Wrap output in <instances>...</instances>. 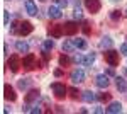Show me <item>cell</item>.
<instances>
[{"mask_svg":"<svg viewBox=\"0 0 127 114\" xmlns=\"http://www.w3.org/2000/svg\"><path fill=\"white\" fill-rule=\"evenodd\" d=\"M51 89H53V92H54V95H56V99H64V97H66L68 89L64 87V84L54 82V84H51Z\"/></svg>","mask_w":127,"mask_h":114,"instance_id":"cell-1","label":"cell"},{"mask_svg":"<svg viewBox=\"0 0 127 114\" xmlns=\"http://www.w3.org/2000/svg\"><path fill=\"white\" fill-rule=\"evenodd\" d=\"M105 60H107V63L110 65V67H117L119 65V51H114V49H107L105 53Z\"/></svg>","mask_w":127,"mask_h":114,"instance_id":"cell-2","label":"cell"},{"mask_svg":"<svg viewBox=\"0 0 127 114\" xmlns=\"http://www.w3.org/2000/svg\"><path fill=\"white\" fill-rule=\"evenodd\" d=\"M31 32H32V24H31L29 20L19 22V27H17V34H19V36H27Z\"/></svg>","mask_w":127,"mask_h":114,"instance_id":"cell-3","label":"cell"},{"mask_svg":"<svg viewBox=\"0 0 127 114\" xmlns=\"http://www.w3.org/2000/svg\"><path fill=\"white\" fill-rule=\"evenodd\" d=\"M22 67L26 68V70H32V68L37 67V58L34 56V55H27V56L22 60Z\"/></svg>","mask_w":127,"mask_h":114,"instance_id":"cell-4","label":"cell"},{"mask_svg":"<svg viewBox=\"0 0 127 114\" xmlns=\"http://www.w3.org/2000/svg\"><path fill=\"white\" fill-rule=\"evenodd\" d=\"M48 32L51 38H61L63 34H64V31H63V26H59V24H51L48 27Z\"/></svg>","mask_w":127,"mask_h":114,"instance_id":"cell-5","label":"cell"},{"mask_svg":"<svg viewBox=\"0 0 127 114\" xmlns=\"http://www.w3.org/2000/svg\"><path fill=\"white\" fill-rule=\"evenodd\" d=\"M7 67L10 68V72L17 73V72H19V67H22V61H20L19 58L14 55V56H10L9 60H7Z\"/></svg>","mask_w":127,"mask_h":114,"instance_id":"cell-6","label":"cell"},{"mask_svg":"<svg viewBox=\"0 0 127 114\" xmlns=\"http://www.w3.org/2000/svg\"><path fill=\"white\" fill-rule=\"evenodd\" d=\"M3 97H5L7 101H10V102H14V101L17 99V94H15V90H14L12 85H9V84L3 85Z\"/></svg>","mask_w":127,"mask_h":114,"instance_id":"cell-7","label":"cell"},{"mask_svg":"<svg viewBox=\"0 0 127 114\" xmlns=\"http://www.w3.org/2000/svg\"><path fill=\"white\" fill-rule=\"evenodd\" d=\"M69 78H71V82H73V84H81V82L85 80V72H83V70H80V68H76V70H73V72H71Z\"/></svg>","mask_w":127,"mask_h":114,"instance_id":"cell-8","label":"cell"},{"mask_svg":"<svg viewBox=\"0 0 127 114\" xmlns=\"http://www.w3.org/2000/svg\"><path fill=\"white\" fill-rule=\"evenodd\" d=\"M85 7H87L92 14H97L100 7H102V3H100V0H85Z\"/></svg>","mask_w":127,"mask_h":114,"instance_id":"cell-9","label":"cell"},{"mask_svg":"<svg viewBox=\"0 0 127 114\" xmlns=\"http://www.w3.org/2000/svg\"><path fill=\"white\" fill-rule=\"evenodd\" d=\"M63 31H64V34L66 36H73V34H76L78 32V24H75V22H66L64 26H63Z\"/></svg>","mask_w":127,"mask_h":114,"instance_id":"cell-10","label":"cell"},{"mask_svg":"<svg viewBox=\"0 0 127 114\" xmlns=\"http://www.w3.org/2000/svg\"><path fill=\"white\" fill-rule=\"evenodd\" d=\"M95 84H97L98 89H107L108 84H110V80H108V75L105 73V75H98L97 78H95Z\"/></svg>","mask_w":127,"mask_h":114,"instance_id":"cell-11","label":"cell"},{"mask_svg":"<svg viewBox=\"0 0 127 114\" xmlns=\"http://www.w3.org/2000/svg\"><path fill=\"white\" fill-rule=\"evenodd\" d=\"M48 14H49L51 19H59V17L63 15V14H61V9H59L58 5H51L49 10H48Z\"/></svg>","mask_w":127,"mask_h":114,"instance_id":"cell-12","label":"cell"},{"mask_svg":"<svg viewBox=\"0 0 127 114\" xmlns=\"http://www.w3.org/2000/svg\"><path fill=\"white\" fill-rule=\"evenodd\" d=\"M115 85H117L119 92H127V78L117 77V78H115Z\"/></svg>","mask_w":127,"mask_h":114,"instance_id":"cell-13","label":"cell"},{"mask_svg":"<svg viewBox=\"0 0 127 114\" xmlns=\"http://www.w3.org/2000/svg\"><path fill=\"white\" fill-rule=\"evenodd\" d=\"M26 10L29 15H37V7L32 0H26Z\"/></svg>","mask_w":127,"mask_h":114,"instance_id":"cell-14","label":"cell"},{"mask_svg":"<svg viewBox=\"0 0 127 114\" xmlns=\"http://www.w3.org/2000/svg\"><path fill=\"white\" fill-rule=\"evenodd\" d=\"M81 99H83L85 102H95V101H98V99H97V94H95V92H92V90L83 92V94H81Z\"/></svg>","mask_w":127,"mask_h":114,"instance_id":"cell-15","label":"cell"},{"mask_svg":"<svg viewBox=\"0 0 127 114\" xmlns=\"http://www.w3.org/2000/svg\"><path fill=\"white\" fill-rule=\"evenodd\" d=\"M107 113H110V114L122 113V104H120V102H112V104L107 107Z\"/></svg>","mask_w":127,"mask_h":114,"instance_id":"cell-16","label":"cell"},{"mask_svg":"<svg viewBox=\"0 0 127 114\" xmlns=\"http://www.w3.org/2000/svg\"><path fill=\"white\" fill-rule=\"evenodd\" d=\"M63 51H66V53H71V51H75L76 46H75V41H69V39H64V43H63Z\"/></svg>","mask_w":127,"mask_h":114,"instance_id":"cell-17","label":"cell"},{"mask_svg":"<svg viewBox=\"0 0 127 114\" xmlns=\"http://www.w3.org/2000/svg\"><path fill=\"white\" fill-rule=\"evenodd\" d=\"M39 99V90H31L27 97H26V104H31V102H34V101H37Z\"/></svg>","mask_w":127,"mask_h":114,"instance_id":"cell-18","label":"cell"},{"mask_svg":"<svg viewBox=\"0 0 127 114\" xmlns=\"http://www.w3.org/2000/svg\"><path fill=\"white\" fill-rule=\"evenodd\" d=\"M93 61H95V53H88L87 56H83V61H81V65H83V67H90Z\"/></svg>","mask_w":127,"mask_h":114,"instance_id":"cell-19","label":"cell"},{"mask_svg":"<svg viewBox=\"0 0 127 114\" xmlns=\"http://www.w3.org/2000/svg\"><path fill=\"white\" fill-rule=\"evenodd\" d=\"M15 48H17V51H20V53H27L29 51V44L26 41H17L15 43Z\"/></svg>","mask_w":127,"mask_h":114,"instance_id":"cell-20","label":"cell"},{"mask_svg":"<svg viewBox=\"0 0 127 114\" xmlns=\"http://www.w3.org/2000/svg\"><path fill=\"white\" fill-rule=\"evenodd\" d=\"M100 48H103V49H110V48H112V39L108 38V36L102 38V41H100Z\"/></svg>","mask_w":127,"mask_h":114,"instance_id":"cell-21","label":"cell"},{"mask_svg":"<svg viewBox=\"0 0 127 114\" xmlns=\"http://www.w3.org/2000/svg\"><path fill=\"white\" fill-rule=\"evenodd\" d=\"M53 48H54V41L53 39H46L42 43V51H51Z\"/></svg>","mask_w":127,"mask_h":114,"instance_id":"cell-22","label":"cell"},{"mask_svg":"<svg viewBox=\"0 0 127 114\" xmlns=\"http://www.w3.org/2000/svg\"><path fill=\"white\" fill-rule=\"evenodd\" d=\"M75 46L78 48V49H87V41H85V39H81V38L75 39Z\"/></svg>","mask_w":127,"mask_h":114,"instance_id":"cell-23","label":"cell"},{"mask_svg":"<svg viewBox=\"0 0 127 114\" xmlns=\"http://www.w3.org/2000/svg\"><path fill=\"white\" fill-rule=\"evenodd\" d=\"M73 17L78 19V20L83 19V14H81V9H80V3H76V7H75V10H73Z\"/></svg>","mask_w":127,"mask_h":114,"instance_id":"cell-24","label":"cell"},{"mask_svg":"<svg viewBox=\"0 0 127 114\" xmlns=\"http://www.w3.org/2000/svg\"><path fill=\"white\" fill-rule=\"evenodd\" d=\"M69 61H71V60H69L66 55H61V56H59V65H61V67H66V65H69Z\"/></svg>","mask_w":127,"mask_h":114,"instance_id":"cell-25","label":"cell"},{"mask_svg":"<svg viewBox=\"0 0 127 114\" xmlns=\"http://www.w3.org/2000/svg\"><path fill=\"white\" fill-rule=\"evenodd\" d=\"M29 84H31L29 78H20V80H19V89H27Z\"/></svg>","mask_w":127,"mask_h":114,"instance_id":"cell-26","label":"cell"},{"mask_svg":"<svg viewBox=\"0 0 127 114\" xmlns=\"http://www.w3.org/2000/svg\"><path fill=\"white\" fill-rule=\"evenodd\" d=\"M97 99L100 102H107V101H110V94H103V92H102V94L97 95Z\"/></svg>","mask_w":127,"mask_h":114,"instance_id":"cell-27","label":"cell"},{"mask_svg":"<svg viewBox=\"0 0 127 114\" xmlns=\"http://www.w3.org/2000/svg\"><path fill=\"white\" fill-rule=\"evenodd\" d=\"M110 19L112 20H120V12H119V10H112V12H110Z\"/></svg>","mask_w":127,"mask_h":114,"instance_id":"cell-28","label":"cell"},{"mask_svg":"<svg viewBox=\"0 0 127 114\" xmlns=\"http://www.w3.org/2000/svg\"><path fill=\"white\" fill-rule=\"evenodd\" d=\"M56 5H58L59 9H66V5H68V0H56Z\"/></svg>","mask_w":127,"mask_h":114,"instance_id":"cell-29","label":"cell"},{"mask_svg":"<svg viewBox=\"0 0 127 114\" xmlns=\"http://www.w3.org/2000/svg\"><path fill=\"white\" fill-rule=\"evenodd\" d=\"M9 20H10V14H9V10H3V24L7 26V24H9Z\"/></svg>","mask_w":127,"mask_h":114,"instance_id":"cell-30","label":"cell"},{"mask_svg":"<svg viewBox=\"0 0 127 114\" xmlns=\"http://www.w3.org/2000/svg\"><path fill=\"white\" fill-rule=\"evenodd\" d=\"M73 61L81 65V61H83V56H81V55H75V56H73Z\"/></svg>","mask_w":127,"mask_h":114,"instance_id":"cell-31","label":"cell"},{"mask_svg":"<svg viewBox=\"0 0 127 114\" xmlns=\"http://www.w3.org/2000/svg\"><path fill=\"white\" fill-rule=\"evenodd\" d=\"M69 94H71L73 99H78V90L76 89H69Z\"/></svg>","mask_w":127,"mask_h":114,"instance_id":"cell-32","label":"cell"},{"mask_svg":"<svg viewBox=\"0 0 127 114\" xmlns=\"http://www.w3.org/2000/svg\"><path fill=\"white\" fill-rule=\"evenodd\" d=\"M120 53H122V55H126V56H127V43H124V44L120 46Z\"/></svg>","mask_w":127,"mask_h":114,"instance_id":"cell-33","label":"cell"},{"mask_svg":"<svg viewBox=\"0 0 127 114\" xmlns=\"http://www.w3.org/2000/svg\"><path fill=\"white\" fill-rule=\"evenodd\" d=\"M31 113H32V114H39V113H41V107H39V106L32 107V109H31Z\"/></svg>","mask_w":127,"mask_h":114,"instance_id":"cell-34","label":"cell"},{"mask_svg":"<svg viewBox=\"0 0 127 114\" xmlns=\"http://www.w3.org/2000/svg\"><path fill=\"white\" fill-rule=\"evenodd\" d=\"M107 75H108V77H115V72H114V68H108V70H107Z\"/></svg>","mask_w":127,"mask_h":114,"instance_id":"cell-35","label":"cell"},{"mask_svg":"<svg viewBox=\"0 0 127 114\" xmlns=\"http://www.w3.org/2000/svg\"><path fill=\"white\" fill-rule=\"evenodd\" d=\"M83 31H85V34H90V27H88V24H87V22L83 24Z\"/></svg>","mask_w":127,"mask_h":114,"instance_id":"cell-36","label":"cell"},{"mask_svg":"<svg viewBox=\"0 0 127 114\" xmlns=\"http://www.w3.org/2000/svg\"><path fill=\"white\" fill-rule=\"evenodd\" d=\"M54 75H56V77H61V75H63V70H61V68L54 70Z\"/></svg>","mask_w":127,"mask_h":114,"instance_id":"cell-37","label":"cell"},{"mask_svg":"<svg viewBox=\"0 0 127 114\" xmlns=\"http://www.w3.org/2000/svg\"><path fill=\"white\" fill-rule=\"evenodd\" d=\"M95 113H97V114H102V113H103V109H102V107H97V109H95Z\"/></svg>","mask_w":127,"mask_h":114,"instance_id":"cell-38","label":"cell"},{"mask_svg":"<svg viewBox=\"0 0 127 114\" xmlns=\"http://www.w3.org/2000/svg\"><path fill=\"white\" fill-rule=\"evenodd\" d=\"M3 53H5V55H9V48H7V44H3Z\"/></svg>","mask_w":127,"mask_h":114,"instance_id":"cell-39","label":"cell"},{"mask_svg":"<svg viewBox=\"0 0 127 114\" xmlns=\"http://www.w3.org/2000/svg\"><path fill=\"white\" fill-rule=\"evenodd\" d=\"M110 2H120V0H110Z\"/></svg>","mask_w":127,"mask_h":114,"instance_id":"cell-40","label":"cell"},{"mask_svg":"<svg viewBox=\"0 0 127 114\" xmlns=\"http://www.w3.org/2000/svg\"><path fill=\"white\" fill-rule=\"evenodd\" d=\"M126 14H127V9H126Z\"/></svg>","mask_w":127,"mask_h":114,"instance_id":"cell-41","label":"cell"},{"mask_svg":"<svg viewBox=\"0 0 127 114\" xmlns=\"http://www.w3.org/2000/svg\"><path fill=\"white\" fill-rule=\"evenodd\" d=\"M41 2H44V0H41Z\"/></svg>","mask_w":127,"mask_h":114,"instance_id":"cell-42","label":"cell"}]
</instances>
